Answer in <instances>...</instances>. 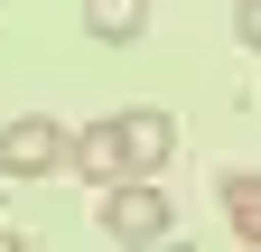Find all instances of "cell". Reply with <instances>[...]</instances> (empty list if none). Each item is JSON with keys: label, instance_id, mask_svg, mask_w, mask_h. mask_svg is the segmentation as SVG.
<instances>
[{"label": "cell", "instance_id": "cell-4", "mask_svg": "<svg viewBox=\"0 0 261 252\" xmlns=\"http://www.w3.org/2000/svg\"><path fill=\"white\" fill-rule=\"evenodd\" d=\"M65 168H75L84 187H112V178H121V140H112V121H84V131L65 140Z\"/></svg>", "mask_w": 261, "mask_h": 252}, {"label": "cell", "instance_id": "cell-5", "mask_svg": "<svg viewBox=\"0 0 261 252\" xmlns=\"http://www.w3.org/2000/svg\"><path fill=\"white\" fill-rule=\"evenodd\" d=\"M224 224L233 243H261V168H224Z\"/></svg>", "mask_w": 261, "mask_h": 252}, {"label": "cell", "instance_id": "cell-6", "mask_svg": "<svg viewBox=\"0 0 261 252\" xmlns=\"http://www.w3.org/2000/svg\"><path fill=\"white\" fill-rule=\"evenodd\" d=\"M84 28H93L103 47H130V38L149 28V0H84Z\"/></svg>", "mask_w": 261, "mask_h": 252}, {"label": "cell", "instance_id": "cell-1", "mask_svg": "<svg viewBox=\"0 0 261 252\" xmlns=\"http://www.w3.org/2000/svg\"><path fill=\"white\" fill-rule=\"evenodd\" d=\"M103 234H112V243H168V234H177L168 187H159V178H112V187H103Z\"/></svg>", "mask_w": 261, "mask_h": 252}, {"label": "cell", "instance_id": "cell-7", "mask_svg": "<svg viewBox=\"0 0 261 252\" xmlns=\"http://www.w3.org/2000/svg\"><path fill=\"white\" fill-rule=\"evenodd\" d=\"M233 38H243V47L261 56V0H243V10H233Z\"/></svg>", "mask_w": 261, "mask_h": 252}, {"label": "cell", "instance_id": "cell-3", "mask_svg": "<svg viewBox=\"0 0 261 252\" xmlns=\"http://www.w3.org/2000/svg\"><path fill=\"white\" fill-rule=\"evenodd\" d=\"M112 140H121V178H159L177 159V121L159 112V103H130V112H112Z\"/></svg>", "mask_w": 261, "mask_h": 252}, {"label": "cell", "instance_id": "cell-2", "mask_svg": "<svg viewBox=\"0 0 261 252\" xmlns=\"http://www.w3.org/2000/svg\"><path fill=\"white\" fill-rule=\"evenodd\" d=\"M65 140H75L65 121L19 112L10 131H0V187H10V178H56V168H65Z\"/></svg>", "mask_w": 261, "mask_h": 252}]
</instances>
